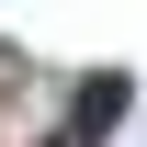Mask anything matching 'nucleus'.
Listing matches in <instances>:
<instances>
[{
  "mask_svg": "<svg viewBox=\"0 0 147 147\" xmlns=\"http://www.w3.org/2000/svg\"><path fill=\"white\" fill-rule=\"evenodd\" d=\"M125 102H136V91H125V68H102L91 91H79V125H68V147H91V136H102V125H113Z\"/></svg>",
  "mask_w": 147,
  "mask_h": 147,
  "instance_id": "1",
  "label": "nucleus"
}]
</instances>
